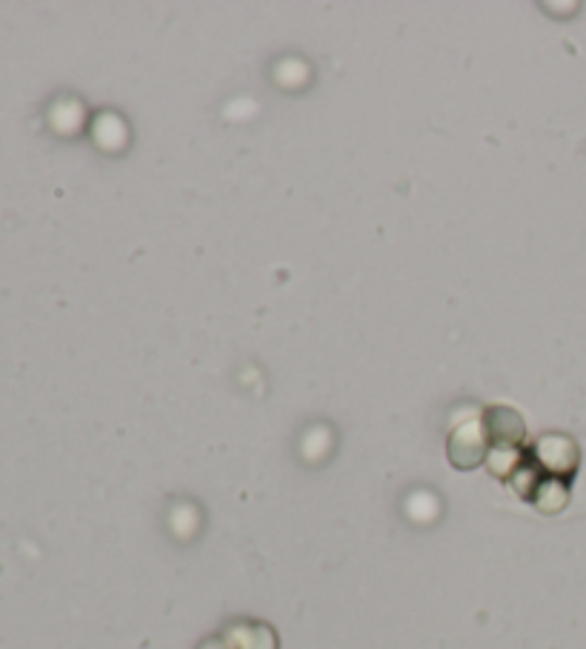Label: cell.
Returning <instances> with one entry per match:
<instances>
[{
    "instance_id": "2",
    "label": "cell",
    "mask_w": 586,
    "mask_h": 649,
    "mask_svg": "<svg viewBox=\"0 0 586 649\" xmlns=\"http://www.w3.org/2000/svg\"><path fill=\"white\" fill-rule=\"evenodd\" d=\"M486 427L484 421H467L461 427H455V432L449 435V458L455 467L461 470H472L477 463L484 461L486 455Z\"/></svg>"
},
{
    "instance_id": "5",
    "label": "cell",
    "mask_w": 586,
    "mask_h": 649,
    "mask_svg": "<svg viewBox=\"0 0 586 649\" xmlns=\"http://www.w3.org/2000/svg\"><path fill=\"white\" fill-rule=\"evenodd\" d=\"M486 461H489V470L495 475L507 478L518 470V463L524 461L521 453H518V446H507V444H495L489 453H486Z\"/></svg>"
},
{
    "instance_id": "4",
    "label": "cell",
    "mask_w": 586,
    "mask_h": 649,
    "mask_svg": "<svg viewBox=\"0 0 586 649\" xmlns=\"http://www.w3.org/2000/svg\"><path fill=\"white\" fill-rule=\"evenodd\" d=\"M532 501H535V507H538L540 512H561V509L566 507V501H570V486H566L563 478L549 475L540 481L535 495H532Z\"/></svg>"
},
{
    "instance_id": "6",
    "label": "cell",
    "mask_w": 586,
    "mask_h": 649,
    "mask_svg": "<svg viewBox=\"0 0 586 649\" xmlns=\"http://www.w3.org/2000/svg\"><path fill=\"white\" fill-rule=\"evenodd\" d=\"M540 481H544V470H540L535 461H521L518 463V470L512 472V486H515L518 495H524V498L535 495Z\"/></svg>"
},
{
    "instance_id": "1",
    "label": "cell",
    "mask_w": 586,
    "mask_h": 649,
    "mask_svg": "<svg viewBox=\"0 0 586 649\" xmlns=\"http://www.w3.org/2000/svg\"><path fill=\"white\" fill-rule=\"evenodd\" d=\"M532 461L538 463L540 470L549 472L552 478H572V472L578 470L581 453L578 444L570 438V435H561V432H547L540 435L532 446Z\"/></svg>"
},
{
    "instance_id": "3",
    "label": "cell",
    "mask_w": 586,
    "mask_h": 649,
    "mask_svg": "<svg viewBox=\"0 0 586 649\" xmlns=\"http://www.w3.org/2000/svg\"><path fill=\"white\" fill-rule=\"evenodd\" d=\"M484 427L489 441L495 444H507V446H518L524 441V418L515 412V409L509 407H489L484 412Z\"/></svg>"
}]
</instances>
